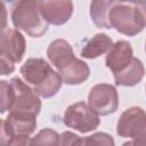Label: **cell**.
I'll return each instance as SVG.
<instances>
[{
  "label": "cell",
  "instance_id": "6da1fadb",
  "mask_svg": "<svg viewBox=\"0 0 146 146\" xmlns=\"http://www.w3.org/2000/svg\"><path fill=\"white\" fill-rule=\"evenodd\" d=\"M107 29L133 36L140 33L146 24L145 5L132 1H110L106 15Z\"/></svg>",
  "mask_w": 146,
  "mask_h": 146
},
{
  "label": "cell",
  "instance_id": "7a4b0ae2",
  "mask_svg": "<svg viewBox=\"0 0 146 146\" xmlns=\"http://www.w3.org/2000/svg\"><path fill=\"white\" fill-rule=\"evenodd\" d=\"M19 71L25 82L38 96L43 98L55 96L62 87V78L43 58H29L21 66Z\"/></svg>",
  "mask_w": 146,
  "mask_h": 146
},
{
  "label": "cell",
  "instance_id": "3957f363",
  "mask_svg": "<svg viewBox=\"0 0 146 146\" xmlns=\"http://www.w3.org/2000/svg\"><path fill=\"white\" fill-rule=\"evenodd\" d=\"M11 22L16 30H23L30 36H42L49 27V24L42 18L38 1L22 0L14 3L11 10Z\"/></svg>",
  "mask_w": 146,
  "mask_h": 146
},
{
  "label": "cell",
  "instance_id": "277c9868",
  "mask_svg": "<svg viewBox=\"0 0 146 146\" xmlns=\"http://www.w3.org/2000/svg\"><path fill=\"white\" fill-rule=\"evenodd\" d=\"M25 49V38L18 30L0 29V75L15 71V64L23 59Z\"/></svg>",
  "mask_w": 146,
  "mask_h": 146
},
{
  "label": "cell",
  "instance_id": "5b68a950",
  "mask_svg": "<svg viewBox=\"0 0 146 146\" xmlns=\"http://www.w3.org/2000/svg\"><path fill=\"white\" fill-rule=\"evenodd\" d=\"M10 84V106L9 112L21 111L38 115L41 110V100L34 90L22 79L13 78Z\"/></svg>",
  "mask_w": 146,
  "mask_h": 146
},
{
  "label": "cell",
  "instance_id": "8992f818",
  "mask_svg": "<svg viewBox=\"0 0 146 146\" xmlns=\"http://www.w3.org/2000/svg\"><path fill=\"white\" fill-rule=\"evenodd\" d=\"M66 127L72 128L81 133H87L96 130L100 124L99 115L96 114L87 103L78 102L70 105L63 117Z\"/></svg>",
  "mask_w": 146,
  "mask_h": 146
},
{
  "label": "cell",
  "instance_id": "52a82bcc",
  "mask_svg": "<svg viewBox=\"0 0 146 146\" xmlns=\"http://www.w3.org/2000/svg\"><path fill=\"white\" fill-rule=\"evenodd\" d=\"M88 106L98 115H108L119 107V94L110 83L95 84L88 95Z\"/></svg>",
  "mask_w": 146,
  "mask_h": 146
},
{
  "label": "cell",
  "instance_id": "ba28073f",
  "mask_svg": "<svg viewBox=\"0 0 146 146\" xmlns=\"http://www.w3.org/2000/svg\"><path fill=\"white\" fill-rule=\"evenodd\" d=\"M116 133L123 138H141L146 136V115L139 106L125 110L116 124Z\"/></svg>",
  "mask_w": 146,
  "mask_h": 146
},
{
  "label": "cell",
  "instance_id": "9c48e42d",
  "mask_svg": "<svg viewBox=\"0 0 146 146\" xmlns=\"http://www.w3.org/2000/svg\"><path fill=\"white\" fill-rule=\"evenodd\" d=\"M38 8L42 18L48 24L63 25L73 14V2L68 0L38 1Z\"/></svg>",
  "mask_w": 146,
  "mask_h": 146
},
{
  "label": "cell",
  "instance_id": "30bf717a",
  "mask_svg": "<svg viewBox=\"0 0 146 146\" xmlns=\"http://www.w3.org/2000/svg\"><path fill=\"white\" fill-rule=\"evenodd\" d=\"M133 58L132 47L125 40H119L113 43L112 48L107 51L105 57V65L113 74L123 71Z\"/></svg>",
  "mask_w": 146,
  "mask_h": 146
},
{
  "label": "cell",
  "instance_id": "8fae6325",
  "mask_svg": "<svg viewBox=\"0 0 146 146\" xmlns=\"http://www.w3.org/2000/svg\"><path fill=\"white\" fill-rule=\"evenodd\" d=\"M5 125L9 137L26 135L30 136L36 128V115L29 112H9L5 120Z\"/></svg>",
  "mask_w": 146,
  "mask_h": 146
},
{
  "label": "cell",
  "instance_id": "7c38bea8",
  "mask_svg": "<svg viewBox=\"0 0 146 146\" xmlns=\"http://www.w3.org/2000/svg\"><path fill=\"white\" fill-rule=\"evenodd\" d=\"M47 57L58 71L68 66L75 58L72 46L64 39H56L50 42L47 49Z\"/></svg>",
  "mask_w": 146,
  "mask_h": 146
},
{
  "label": "cell",
  "instance_id": "4fadbf2b",
  "mask_svg": "<svg viewBox=\"0 0 146 146\" xmlns=\"http://www.w3.org/2000/svg\"><path fill=\"white\" fill-rule=\"evenodd\" d=\"M57 73L59 74L64 83L70 86H76V84L83 83L89 78L90 70L86 62L75 57L74 60L68 66L58 71Z\"/></svg>",
  "mask_w": 146,
  "mask_h": 146
},
{
  "label": "cell",
  "instance_id": "5bb4252c",
  "mask_svg": "<svg viewBox=\"0 0 146 146\" xmlns=\"http://www.w3.org/2000/svg\"><path fill=\"white\" fill-rule=\"evenodd\" d=\"M145 68L141 63V60L137 57H133L130 62V64L121 72L113 74L115 83L117 86L123 87H132L138 84L143 78H144Z\"/></svg>",
  "mask_w": 146,
  "mask_h": 146
},
{
  "label": "cell",
  "instance_id": "9a60e30c",
  "mask_svg": "<svg viewBox=\"0 0 146 146\" xmlns=\"http://www.w3.org/2000/svg\"><path fill=\"white\" fill-rule=\"evenodd\" d=\"M112 46L113 41L107 34L97 33L84 43L81 50V56L87 59H94L104 54H107Z\"/></svg>",
  "mask_w": 146,
  "mask_h": 146
},
{
  "label": "cell",
  "instance_id": "2e32d148",
  "mask_svg": "<svg viewBox=\"0 0 146 146\" xmlns=\"http://www.w3.org/2000/svg\"><path fill=\"white\" fill-rule=\"evenodd\" d=\"M71 146H115L114 139L106 132H96L91 136H76Z\"/></svg>",
  "mask_w": 146,
  "mask_h": 146
},
{
  "label": "cell",
  "instance_id": "e0dca14e",
  "mask_svg": "<svg viewBox=\"0 0 146 146\" xmlns=\"http://www.w3.org/2000/svg\"><path fill=\"white\" fill-rule=\"evenodd\" d=\"M30 146H59V133L50 128L42 129L31 138Z\"/></svg>",
  "mask_w": 146,
  "mask_h": 146
},
{
  "label": "cell",
  "instance_id": "ac0fdd59",
  "mask_svg": "<svg viewBox=\"0 0 146 146\" xmlns=\"http://www.w3.org/2000/svg\"><path fill=\"white\" fill-rule=\"evenodd\" d=\"M110 1H92L90 5V16L94 24L98 27L107 29L106 15Z\"/></svg>",
  "mask_w": 146,
  "mask_h": 146
},
{
  "label": "cell",
  "instance_id": "d6986e66",
  "mask_svg": "<svg viewBox=\"0 0 146 146\" xmlns=\"http://www.w3.org/2000/svg\"><path fill=\"white\" fill-rule=\"evenodd\" d=\"M10 106V84L8 81L0 80V114L9 111Z\"/></svg>",
  "mask_w": 146,
  "mask_h": 146
},
{
  "label": "cell",
  "instance_id": "ffe728a7",
  "mask_svg": "<svg viewBox=\"0 0 146 146\" xmlns=\"http://www.w3.org/2000/svg\"><path fill=\"white\" fill-rule=\"evenodd\" d=\"M30 136L26 135L11 136L9 138V141L7 143V146H30Z\"/></svg>",
  "mask_w": 146,
  "mask_h": 146
},
{
  "label": "cell",
  "instance_id": "44dd1931",
  "mask_svg": "<svg viewBox=\"0 0 146 146\" xmlns=\"http://www.w3.org/2000/svg\"><path fill=\"white\" fill-rule=\"evenodd\" d=\"M7 22H8V14L7 8L2 1H0V29L6 30L7 29Z\"/></svg>",
  "mask_w": 146,
  "mask_h": 146
},
{
  "label": "cell",
  "instance_id": "7402d4cb",
  "mask_svg": "<svg viewBox=\"0 0 146 146\" xmlns=\"http://www.w3.org/2000/svg\"><path fill=\"white\" fill-rule=\"evenodd\" d=\"M9 135L7 133L5 121L0 119V146H7V143L9 141Z\"/></svg>",
  "mask_w": 146,
  "mask_h": 146
},
{
  "label": "cell",
  "instance_id": "603a6c76",
  "mask_svg": "<svg viewBox=\"0 0 146 146\" xmlns=\"http://www.w3.org/2000/svg\"><path fill=\"white\" fill-rule=\"evenodd\" d=\"M122 146H145V137H141V138H135L133 140L125 141Z\"/></svg>",
  "mask_w": 146,
  "mask_h": 146
}]
</instances>
